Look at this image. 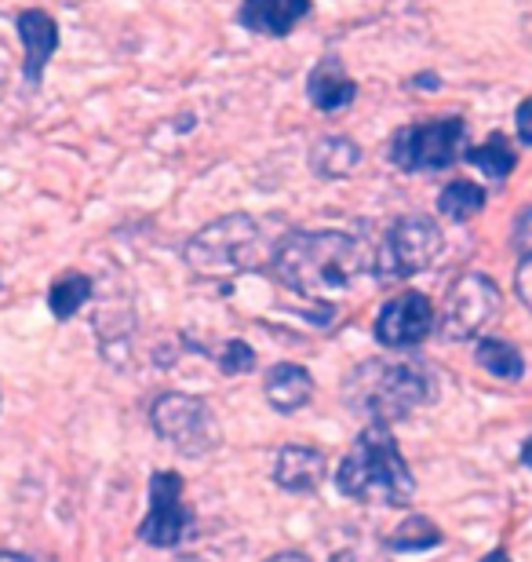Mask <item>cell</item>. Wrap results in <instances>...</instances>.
Wrapping results in <instances>:
<instances>
[{
	"label": "cell",
	"mask_w": 532,
	"mask_h": 562,
	"mask_svg": "<svg viewBox=\"0 0 532 562\" xmlns=\"http://www.w3.org/2000/svg\"><path fill=\"white\" fill-rule=\"evenodd\" d=\"M270 271L303 300H336L369 271V256L343 231H296L270 256Z\"/></svg>",
	"instance_id": "cell-1"
},
{
	"label": "cell",
	"mask_w": 532,
	"mask_h": 562,
	"mask_svg": "<svg viewBox=\"0 0 532 562\" xmlns=\"http://www.w3.org/2000/svg\"><path fill=\"white\" fill-rule=\"evenodd\" d=\"M336 486L347 501L361 504H387V508H405L416 497V479L405 464L398 442L387 427H365L358 435L354 449L343 457L336 471Z\"/></svg>",
	"instance_id": "cell-2"
},
{
	"label": "cell",
	"mask_w": 532,
	"mask_h": 562,
	"mask_svg": "<svg viewBox=\"0 0 532 562\" xmlns=\"http://www.w3.org/2000/svg\"><path fill=\"white\" fill-rule=\"evenodd\" d=\"M430 395H434V387H430V376L423 369L383 362V358H369L343 380L347 409L358 413V417H369L376 427L405 420L412 409L427 406Z\"/></svg>",
	"instance_id": "cell-3"
},
{
	"label": "cell",
	"mask_w": 532,
	"mask_h": 562,
	"mask_svg": "<svg viewBox=\"0 0 532 562\" xmlns=\"http://www.w3.org/2000/svg\"><path fill=\"white\" fill-rule=\"evenodd\" d=\"M267 260V245L259 223L248 212H230V216L212 220L186 241V263L197 278L230 281L256 271Z\"/></svg>",
	"instance_id": "cell-4"
},
{
	"label": "cell",
	"mask_w": 532,
	"mask_h": 562,
	"mask_svg": "<svg viewBox=\"0 0 532 562\" xmlns=\"http://www.w3.org/2000/svg\"><path fill=\"white\" fill-rule=\"evenodd\" d=\"M467 121L460 114L401 128L390 143V161L401 172H441L467 154Z\"/></svg>",
	"instance_id": "cell-5"
},
{
	"label": "cell",
	"mask_w": 532,
	"mask_h": 562,
	"mask_svg": "<svg viewBox=\"0 0 532 562\" xmlns=\"http://www.w3.org/2000/svg\"><path fill=\"white\" fill-rule=\"evenodd\" d=\"M150 424L168 446H176L179 453H186V457L212 453L223 438L219 420H215V413L205 406V402L194 398V395H179V391L161 395L154 402Z\"/></svg>",
	"instance_id": "cell-6"
},
{
	"label": "cell",
	"mask_w": 532,
	"mask_h": 562,
	"mask_svg": "<svg viewBox=\"0 0 532 562\" xmlns=\"http://www.w3.org/2000/svg\"><path fill=\"white\" fill-rule=\"evenodd\" d=\"M445 249V238H441V227L430 216H401L390 223L387 238H383V252H380V271L390 278H412L423 274L434 267V260Z\"/></svg>",
	"instance_id": "cell-7"
},
{
	"label": "cell",
	"mask_w": 532,
	"mask_h": 562,
	"mask_svg": "<svg viewBox=\"0 0 532 562\" xmlns=\"http://www.w3.org/2000/svg\"><path fill=\"white\" fill-rule=\"evenodd\" d=\"M503 311V296L493 278L485 274H463L456 285L449 289L445 300V333L452 340H467V336L482 333L496 314Z\"/></svg>",
	"instance_id": "cell-8"
},
{
	"label": "cell",
	"mask_w": 532,
	"mask_h": 562,
	"mask_svg": "<svg viewBox=\"0 0 532 562\" xmlns=\"http://www.w3.org/2000/svg\"><path fill=\"white\" fill-rule=\"evenodd\" d=\"M186 482L179 471H154L150 479V512L139 526V537L154 548H176L186 537L190 512L183 504Z\"/></svg>",
	"instance_id": "cell-9"
},
{
	"label": "cell",
	"mask_w": 532,
	"mask_h": 562,
	"mask_svg": "<svg viewBox=\"0 0 532 562\" xmlns=\"http://www.w3.org/2000/svg\"><path fill=\"white\" fill-rule=\"evenodd\" d=\"M430 333H434V303L423 292H401L383 303L376 314V340L390 351L423 344Z\"/></svg>",
	"instance_id": "cell-10"
},
{
	"label": "cell",
	"mask_w": 532,
	"mask_h": 562,
	"mask_svg": "<svg viewBox=\"0 0 532 562\" xmlns=\"http://www.w3.org/2000/svg\"><path fill=\"white\" fill-rule=\"evenodd\" d=\"M19 22V37H22V48H26V63H22V77H26L30 88L41 85L44 70H48L55 48H59V26L48 11L41 8H26Z\"/></svg>",
	"instance_id": "cell-11"
},
{
	"label": "cell",
	"mask_w": 532,
	"mask_h": 562,
	"mask_svg": "<svg viewBox=\"0 0 532 562\" xmlns=\"http://www.w3.org/2000/svg\"><path fill=\"white\" fill-rule=\"evenodd\" d=\"M310 15V0H245L237 22L256 37H288Z\"/></svg>",
	"instance_id": "cell-12"
},
{
	"label": "cell",
	"mask_w": 532,
	"mask_h": 562,
	"mask_svg": "<svg viewBox=\"0 0 532 562\" xmlns=\"http://www.w3.org/2000/svg\"><path fill=\"white\" fill-rule=\"evenodd\" d=\"M274 482L288 493H314L325 482V453L314 446H285L274 460Z\"/></svg>",
	"instance_id": "cell-13"
},
{
	"label": "cell",
	"mask_w": 532,
	"mask_h": 562,
	"mask_svg": "<svg viewBox=\"0 0 532 562\" xmlns=\"http://www.w3.org/2000/svg\"><path fill=\"white\" fill-rule=\"evenodd\" d=\"M307 99L321 114H339L358 99V85L343 74L339 59H321L307 77Z\"/></svg>",
	"instance_id": "cell-14"
},
{
	"label": "cell",
	"mask_w": 532,
	"mask_h": 562,
	"mask_svg": "<svg viewBox=\"0 0 532 562\" xmlns=\"http://www.w3.org/2000/svg\"><path fill=\"white\" fill-rule=\"evenodd\" d=\"M314 398V376L296 362H278L267 373V402L278 413H299Z\"/></svg>",
	"instance_id": "cell-15"
},
{
	"label": "cell",
	"mask_w": 532,
	"mask_h": 562,
	"mask_svg": "<svg viewBox=\"0 0 532 562\" xmlns=\"http://www.w3.org/2000/svg\"><path fill=\"white\" fill-rule=\"evenodd\" d=\"M361 165V146L347 136H321L310 146V168L321 179H343Z\"/></svg>",
	"instance_id": "cell-16"
},
{
	"label": "cell",
	"mask_w": 532,
	"mask_h": 562,
	"mask_svg": "<svg viewBox=\"0 0 532 562\" xmlns=\"http://www.w3.org/2000/svg\"><path fill=\"white\" fill-rule=\"evenodd\" d=\"M463 157H467V161L478 168L485 179H493V183H507L511 172H514V165H518L514 146H511V139L503 136V132H493V136L485 139L482 146H474V150H467Z\"/></svg>",
	"instance_id": "cell-17"
},
{
	"label": "cell",
	"mask_w": 532,
	"mask_h": 562,
	"mask_svg": "<svg viewBox=\"0 0 532 562\" xmlns=\"http://www.w3.org/2000/svg\"><path fill=\"white\" fill-rule=\"evenodd\" d=\"M438 209H441V216L452 223H467L485 209V190L478 183H471V179H452V183L441 190Z\"/></svg>",
	"instance_id": "cell-18"
},
{
	"label": "cell",
	"mask_w": 532,
	"mask_h": 562,
	"mask_svg": "<svg viewBox=\"0 0 532 562\" xmlns=\"http://www.w3.org/2000/svg\"><path fill=\"white\" fill-rule=\"evenodd\" d=\"M438 544H441V530L427 515H409V519L398 522V530L383 541L387 552H427V548H438Z\"/></svg>",
	"instance_id": "cell-19"
},
{
	"label": "cell",
	"mask_w": 532,
	"mask_h": 562,
	"mask_svg": "<svg viewBox=\"0 0 532 562\" xmlns=\"http://www.w3.org/2000/svg\"><path fill=\"white\" fill-rule=\"evenodd\" d=\"M474 358H478V366L485 369V373H493L500 380H522V373H525L522 351L507 340H482Z\"/></svg>",
	"instance_id": "cell-20"
},
{
	"label": "cell",
	"mask_w": 532,
	"mask_h": 562,
	"mask_svg": "<svg viewBox=\"0 0 532 562\" xmlns=\"http://www.w3.org/2000/svg\"><path fill=\"white\" fill-rule=\"evenodd\" d=\"M92 278H84V274H63L59 281L52 285V292H48V307H52V314L59 322H66V318H73L77 311L84 307L88 300H92Z\"/></svg>",
	"instance_id": "cell-21"
},
{
	"label": "cell",
	"mask_w": 532,
	"mask_h": 562,
	"mask_svg": "<svg viewBox=\"0 0 532 562\" xmlns=\"http://www.w3.org/2000/svg\"><path fill=\"white\" fill-rule=\"evenodd\" d=\"M219 369H223L226 376L252 373V369H256V351H252L248 344H241V340L223 344V351H219Z\"/></svg>",
	"instance_id": "cell-22"
},
{
	"label": "cell",
	"mask_w": 532,
	"mask_h": 562,
	"mask_svg": "<svg viewBox=\"0 0 532 562\" xmlns=\"http://www.w3.org/2000/svg\"><path fill=\"white\" fill-rule=\"evenodd\" d=\"M511 245L518 252H522V260L525 256H532V205L522 209L514 216V227H511Z\"/></svg>",
	"instance_id": "cell-23"
},
{
	"label": "cell",
	"mask_w": 532,
	"mask_h": 562,
	"mask_svg": "<svg viewBox=\"0 0 532 562\" xmlns=\"http://www.w3.org/2000/svg\"><path fill=\"white\" fill-rule=\"evenodd\" d=\"M514 289H518V300H522L525 307L532 311V256H525V260L518 263V271H514Z\"/></svg>",
	"instance_id": "cell-24"
},
{
	"label": "cell",
	"mask_w": 532,
	"mask_h": 562,
	"mask_svg": "<svg viewBox=\"0 0 532 562\" xmlns=\"http://www.w3.org/2000/svg\"><path fill=\"white\" fill-rule=\"evenodd\" d=\"M514 121H518V139H522L525 146H532V99H525V103L518 106Z\"/></svg>",
	"instance_id": "cell-25"
},
{
	"label": "cell",
	"mask_w": 532,
	"mask_h": 562,
	"mask_svg": "<svg viewBox=\"0 0 532 562\" xmlns=\"http://www.w3.org/2000/svg\"><path fill=\"white\" fill-rule=\"evenodd\" d=\"M332 562H387V555L369 552V548H347V552H339Z\"/></svg>",
	"instance_id": "cell-26"
},
{
	"label": "cell",
	"mask_w": 532,
	"mask_h": 562,
	"mask_svg": "<svg viewBox=\"0 0 532 562\" xmlns=\"http://www.w3.org/2000/svg\"><path fill=\"white\" fill-rule=\"evenodd\" d=\"M267 562H310L303 552H281V555H274V559H267Z\"/></svg>",
	"instance_id": "cell-27"
},
{
	"label": "cell",
	"mask_w": 532,
	"mask_h": 562,
	"mask_svg": "<svg viewBox=\"0 0 532 562\" xmlns=\"http://www.w3.org/2000/svg\"><path fill=\"white\" fill-rule=\"evenodd\" d=\"M0 562H37L33 555H22V552H0Z\"/></svg>",
	"instance_id": "cell-28"
},
{
	"label": "cell",
	"mask_w": 532,
	"mask_h": 562,
	"mask_svg": "<svg viewBox=\"0 0 532 562\" xmlns=\"http://www.w3.org/2000/svg\"><path fill=\"white\" fill-rule=\"evenodd\" d=\"M522 26H525V33L532 37V0H525V11H522Z\"/></svg>",
	"instance_id": "cell-29"
},
{
	"label": "cell",
	"mask_w": 532,
	"mask_h": 562,
	"mask_svg": "<svg viewBox=\"0 0 532 562\" xmlns=\"http://www.w3.org/2000/svg\"><path fill=\"white\" fill-rule=\"evenodd\" d=\"M482 562H511V555H507L503 548H496V552H489V555H485Z\"/></svg>",
	"instance_id": "cell-30"
},
{
	"label": "cell",
	"mask_w": 532,
	"mask_h": 562,
	"mask_svg": "<svg viewBox=\"0 0 532 562\" xmlns=\"http://www.w3.org/2000/svg\"><path fill=\"white\" fill-rule=\"evenodd\" d=\"M522 460H525V464L532 468V438H529V442H525V449H522Z\"/></svg>",
	"instance_id": "cell-31"
},
{
	"label": "cell",
	"mask_w": 532,
	"mask_h": 562,
	"mask_svg": "<svg viewBox=\"0 0 532 562\" xmlns=\"http://www.w3.org/2000/svg\"><path fill=\"white\" fill-rule=\"evenodd\" d=\"M0 95H4V88H0Z\"/></svg>",
	"instance_id": "cell-32"
}]
</instances>
